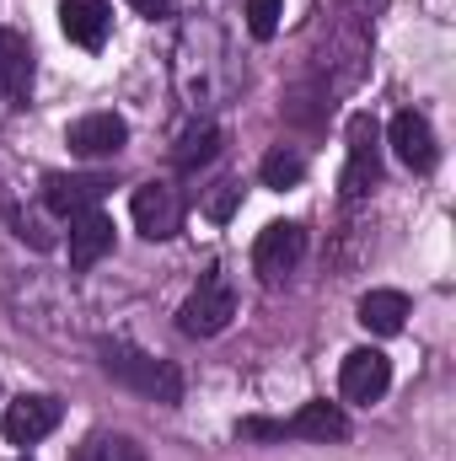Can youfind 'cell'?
<instances>
[{"instance_id": "8", "label": "cell", "mask_w": 456, "mask_h": 461, "mask_svg": "<svg viewBox=\"0 0 456 461\" xmlns=\"http://www.w3.org/2000/svg\"><path fill=\"white\" fill-rule=\"evenodd\" d=\"M65 145H70L76 156H87V161H97V156H118V150L129 145V123H123L118 113H87V118L70 123Z\"/></svg>"}, {"instance_id": "4", "label": "cell", "mask_w": 456, "mask_h": 461, "mask_svg": "<svg viewBox=\"0 0 456 461\" xmlns=\"http://www.w3.org/2000/svg\"><path fill=\"white\" fill-rule=\"evenodd\" d=\"M129 215H134L140 236L167 241V236L183 230V194H178L172 183H140L134 199H129Z\"/></svg>"}, {"instance_id": "16", "label": "cell", "mask_w": 456, "mask_h": 461, "mask_svg": "<svg viewBox=\"0 0 456 461\" xmlns=\"http://www.w3.org/2000/svg\"><path fill=\"white\" fill-rule=\"evenodd\" d=\"M215 156H221V129H215V123L183 129V140H178V150H172V161H178L183 172H199V167H210Z\"/></svg>"}, {"instance_id": "6", "label": "cell", "mask_w": 456, "mask_h": 461, "mask_svg": "<svg viewBox=\"0 0 456 461\" xmlns=\"http://www.w3.org/2000/svg\"><path fill=\"white\" fill-rule=\"evenodd\" d=\"M387 386H392V359L381 354V348H354V354H343V370H339V392L349 402H381L387 397Z\"/></svg>"}, {"instance_id": "9", "label": "cell", "mask_w": 456, "mask_h": 461, "mask_svg": "<svg viewBox=\"0 0 456 461\" xmlns=\"http://www.w3.org/2000/svg\"><path fill=\"white\" fill-rule=\"evenodd\" d=\"M59 402L54 397H16L11 408H5V440L11 446H38L43 435H54L59 429Z\"/></svg>"}, {"instance_id": "10", "label": "cell", "mask_w": 456, "mask_h": 461, "mask_svg": "<svg viewBox=\"0 0 456 461\" xmlns=\"http://www.w3.org/2000/svg\"><path fill=\"white\" fill-rule=\"evenodd\" d=\"M108 188H114L108 177H65V172H54V177L43 183V204H49L54 215H65V221H76V215L97 210Z\"/></svg>"}, {"instance_id": "17", "label": "cell", "mask_w": 456, "mask_h": 461, "mask_svg": "<svg viewBox=\"0 0 456 461\" xmlns=\"http://www.w3.org/2000/svg\"><path fill=\"white\" fill-rule=\"evenodd\" d=\"M258 177H263V188H274V194H285V188H296L301 177H306V161L296 156V150H269L263 156V167H258Z\"/></svg>"}, {"instance_id": "21", "label": "cell", "mask_w": 456, "mask_h": 461, "mask_svg": "<svg viewBox=\"0 0 456 461\" xmlns=\"http://www.w3.org/2000/svg\"><path fill=\"white\" fill-rule=\"evenodd\" d=\"M129 5H134L140 16H150V22H156V16H172V5H178V0H129Z\"/></svg>"}, {"instance_id": "2", "label": "cell", "mask_w": 456, "mask_h": 461, "mask_svg": "<svg viewBox=\"0 0 456 461\" xmlns=\"http://www.w3.org/2000/svg\"><path fill=\"white\" fill-rule=\"evenodd\" d=\"M231 317H236V290H231V279L221 268H210V274L194 285V295L178 306V328H183L188 339H215V333H226Z\"/></svg>"}, {"instance_id": "18", "label": "cell", "mask_w": 456, "mask_h": 461, "mask_svg": "<svg viewBox=\"0 0 456 461\" xmlns=\"http://www.w3.org/2000/svg\"><path fill=\"white\" fill-rule=\"evenodd\" d=\"M70 461H145V451H140L129 435H92V440L76 446Z\"/></svg>"}, {"instance_id": "1", "label": "cell", "mask_w": 456, "mask_h": 461, "mask_svg": "<svg viewBox=\"0 0 456 461\" xmlns=\"http://www.w3.org/2000/svg\"><path fill=\"white\" fill-rule=\"evenodd\" d=\"M97 354H103V370L114 375L118 386H129V392H140V397H150V402H161V408L183 402V375H178L172 359H156V354H145V348L114 344V339L97 348Z\"/></svg>"}, {"instance_id": "19", "label": "cell", "mask_w": 456, "mask_h": 461, "mask_svg": "<svg viewBox=\"0 0 456 461\" xmlns=\"http://www.w3.org/2000/svg\"><path fill=\"white\" fill-rule=\"evenodd\" d=\"M285 16V0H247V32L252 38H274Z\"/></svg>"}, {"instance_id": "11", "label": "cell", "mask_w": 456, "mask_h": 461, "mask_svg": "<svg viewBox=\"0 0 456 461\" xmlns=\"http://www.w3.org/2000/svg\"><path fill=\"white\" fill-rule=\"evenodd\" d=\"M343 435H349V419H343L339 402H328V397L306 402L296 419L279 424V440H317V446H328V440H343Z\"/></svg>"}, {"instance_id": "7", "label": "cell", "mask_w": 456, "mask_h": 461, "mask_svg": "<svg viewBox=\"0 0 456 461\" xmlns=\"http://www.w3.org/2000/svg\"><path fill=\"white\" fill-rule=\"evenodd\" d=\"M387 145L397 150V161H403L408 172H435V161H441L435 129L424 123V113H414V108H403V113L387 123Z\"/></svg>"}, {"instance_id": "12", "label": "cell", "mask_w": 456, "mask_h": 461, "mask_svg": "<svg viewBox=\"0 0 456 461\" xmlns=\"http://www.w3.org/2000/svg\"><path fill=\"white\" fill-rule=\"evenodd\" d=\"M59 27H65L70 43L103 49V38L114 27V11H108V0H59Z\"/></svg>"}, {"instance_id": "20", "label": "cell", "mask_w": 456, "mask_h": 461, "mask_svg": "<svg viewBox=\"0 0 456 461\" xmlns=\"http://www.w3.org/2000/svg\"><path fill=\"white\" fill-rule=\"evenodd\" d=\"M236 194H242L236 183H221V194L210 199V215H215V221H226V215H231V204H236Z\"/></svg>"}, {"instance_id": "5", "label": "cell", "mask_w": 456, "mask_h": 461, "mask_svg": "<svg viewBox=\"0 0 456 461\" xmlns=\"http://www.w3.org/2000/svg\"><path fill=\"white\" fill-rule=\"evenodd\" d=\"M301 258H306V230L296 221H274V226L258 230V241H252V268L263 279H285Z\"/></svg>"}, {"instance_id": "3", "label": "cell", "mask_w": 456, "mask_h": 461, "mask_svg": "<svg viewBox=\"0 0 456 461\" xmlns=\"http://www.w3.org/2000/svg\"><path fill=\"white\" fill-rule=\"evenodd\" d=\"M381 183V129L370 113H354L349 118V161H343V177H339V194L343 199H360Z\"/></svg>"}, {"instance_id": "13", "label": "cell", "mask_w": 456, "mask_h": 461, "mask_svg": "<svg viewBox=\"0 0 456 461\" xmlns=\"http://www.w3.org/2000/svg\"><path fill=\"white\" fill-rule=\"evenodd\" d=\"M114 252V221L103 210H87L70 221V268H92Z\"/></svg>"}, {"instance_id": "15", "label": "cell", "mask_w": 456, "mask_h": 461, "mask_svg": "<svg viewBox=\"0 0 456 461\" xmlns=\"http://www.w3.org/2000/svg\"><path fill=\"white\" fill-rule=\"evenodd\" d=\"M403 322H408V295L403 290H370L360 301V328H370L376 339L403 333Z\"/></svg>"}, {"instance_id": "14", "label": "cell", "mask_w": 456, "mask_h": 461, "mask_svg": "<svg viewBox=\"0 0 456 461\" xmlns=\"http://www.w3.org/2000/svg\"><path fill=\"white\" fill-rule=\"evenodd\" d=\"M32 86V49L22 32H0V103H22Z\"/></svg>"}]
</instances>
